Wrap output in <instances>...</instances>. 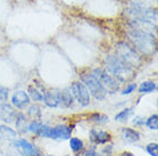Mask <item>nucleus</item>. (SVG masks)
<instances>
[{"instance_id":"obj_8","label":"nucleus","mask_w":158,"mask_h":156,"mask_svg":"<svg viewBox=\"0 0 158 156\" xmlns=\"http://www.w3.org/2000/svg\"><path fill=\"white\" fill-rule=\"evenodd\" d=\"M15 147L22 156H36L38 154L36 147L31 142L24 140V139L15 141Z\"/></svg>"},{"instance_id":"obj_3","label":"nucleus","mask_w":158,"mask_h":156,"mask_svg":"<svg viewBox=\"0 0 158 156\" xmlns=\"http://www.w3.org/2000/svg\"><path fill=\"white\" fill-rule=\"evenodd\" d=\"M81 81L83 84L87 88L88 92L96 99H103L107 96V90L104 89V87L101 84V82L95 78L93 73H84L81 74Z\"/></svg>"},{"instance_id":"obj_13","label":"nucleus","mask_w":158,"mask_h":156,"mask_svg":"<svg viewBox=\"0 0 158 156\" xmlns=\"http://www.w3.org/2000/svg\"><path fill=\"white\" fill-rule=\"evenodd\" d=\"M73 103V98L70 92V90H63L59 92V105L62 107H70Z\"/></svg>"},{"instance_id":"obj_20","label":"nucleus","mask_w":158,"mask_h":156,"mask_svg":"<svg viewBox=\"0 0 158 156\" xmlns=\"http://www.w3.org/2000/svg\"><path fill=\"white\" fill-rule=\"evenodd\" d=\"M84 142L83 140H80L79 138H70V147L73 152H79L83 148Z\"/></svg>"},{"instance_id":"obj_29","label":"nucleus","mask_w":158,"mask_h":156,"mask_svg":"<svg viewBox=\"0 0 158 156\" xmlns=\"http://www.w3.org/2000/svg\"><path fill=\"white\" fill-rule=\"evenodd\" d=\"M84 156H101V155H100L99 153L95 152V150H91V149H89V150H87V152L84 154Z\"/></svg>"},{"instance_id":"obj_21","label":"nucleus","mask_w":158,"mask_h":156,"mask_svg":"<svg viewBox=\"0 0 158 156\" xmlns=\"http://www.w3.org/2000/svg\"><path fill=\"white\" fill-rule=\"evenodd\" d=\"M147 127L150 130H157L158 129V115L155 114V115H151L146 122Z\"/></svg>"},{"instance_id":"obj_11","label":"nucleus","mask_w":158,"mask_h":156,"mask_svg":"<svg viewBox=\"0 0 158 156\" xmlns=\"http://www.w3.org/2000/svg\"><path fill=\"white\" fill-rule=\"evenodd\" d=\"M89 139L95 144H106L110 140V135L103 130L93 129L89 133Z\"/></svg>"},{"instance_id":"obj_7","label":"nucleus","mask_w":158,"mask_h":156,"mask_svg":"<svg viewBox=\"0 0 158 156\" xmlns=\"http://www.w3.org/2000/svg\"><path fill=\"white\" fill-rule=\"evenodd\" d=\"M47 138H51V139H69V138H71V129L67 125H57L55 128H49Z\"/></svg>"},{"instance_id":"obj_4","label":"nucleus","mask_w":158,"mask_h":156,"mask_svg":"<svg viewBox=\"0 0 158 156\" xmlns=\"http://www.w3.org/2000/svg\"><path fill=\"white\" fill-rule=\"evenodd\" d=\"M117 57L119 59H122L124 63H126L127 65L130 66H135V65H139L140 63V56H139L138 51L134 47H132L131 45L126 42H119L117 45Z\"/></svg>"},{"instance_id":"obj_9","label":"nucleus","mask_w":158,"mask_h":156,"mask_svg":"<svg viewBox=\"0 0 158 156\" xmlns=\"http://www.w3.org/2000/svg\"><path fill=\"white\" fill-rule=\"evenodd\" d=\"M12 103L13 105L16 106L17 108H25L29 105V103H30V97H29V95L25 91L19 90V91H15L14 95H13Z\"/></svg>"},{"instance_id":"obj_2","label":"nucleus","mask_w":158,"mask_h":156,"mask_svg":"<svg viewBox=\"0 0 158 156\" xmlns=\"http://www.w3.org/2000/svg\"><path fill=\"white\" fill-rule=\"evenodd\" d=\"M130 39L134 43L135 49L138 48L143 54L152 55L156 51V39L149 32L140 31V30H131L128 32Z\"/></svg>"},{"instance_id":"obj_22","label":"nucleus","mask_w":158,"mask_h":156,"mask_svg":"<svg viewBox=\"0 0 158 156\" xmlns=\"http://www.w3.org/2000/svg\"><path fill=\"white\" fill-rule=\"evenodd\" d=\"M91 120L92 121L96 122V123H100V124H104V123H107L108 122V117L106 115H103V114H93L91 116Z\"/></svg>"},{"instance_id":"obj_24","label":"nucleus","mask_w":158,"mask_h":156,"mask_svg":"<svg viewBox=\"0 0 158 156\" xmlns=\"http://www.w3.org/2000/svg\"><path fill=\"white\" fill-rule=\"evenodd\" d=\"M147 152L149 153L151 156H158V145L156 142L149 144L147 146Z\"/></svg>"},{"instance_id":"obj_10","label":"nucleus","mask_w":158,"mask_h":156,"mask_svg":"<svg viewBox=\"0 0 158 156\" xmlns=\"http://www.w3.org/2000/svg\"><path fill=\"white\" fill-rule=\"evenodd\" d=\"M15 112L10 105L8 104H0V120L6 122V123H10L15 120Z\"/></svg>"},{"instance_id":"obj_27","label":"nucleus","mask_w":158,"mask_h":156,"mask_svg":"<svg viewBox=\"0 0 158 156\" xmlns=\"http://www.w3.org/2000/svg\"><path fill=\"white\" fill-rule=\"evenodd\" d=\"M135 88H136V84L135 83H131V84H128L127 86V88L125 90H123V95H130L131 92H133L135 90Z\"/></svg>"},{"instance_id":"obj_30","label":"nucleus","mask_w":158,"mask_h":156,"mask_svg":"<svg viewBox=\"0 0 158 156\" xmlns=\"http://www.w3.org/2000/svg\"><path fill=\"white\" fill-rule=\"evenodd\" d=\"M36 156H41V155H39V154H37V155Z\"/></svg>"},{"instance_id":"obj_18","label":"nucleus","mask_w":158,"mask_h":156,"mask_svg":"<svg viewBox=\"0 0 158 156\" xmlns=\"http://www.w3.org/2000/svg\"><path fill=\"white\" fill-rule=\"evenodd\" d=\"M29 96H30L33 100H36V102H40V100H43L44 95L41 94V92H40L37 88L30 86V87H29Z\"/></svg>"},{"instance_id":"obj_5","label":"nucleus","mask_w":158,"mask_h":156,"mask_svg":"<svg viewBox=\"0 0 158 156\" xmlns=\"http://www.w3.org/2000/svg\"><path fill=\"white\" fill-rule=\"evenodd\" d=\"M93 74L95 75V78L101 82V84L104 87L106 90H109L111 92H115V91H117L119 89V82L107 71L102 70V68H95L93 71Z\"/></svg>"},{"instance_id":"obj_1","label":"nucleus","mask_w":158,"mask_h":156,"mask_svg":"<svg viewBox=\"0 0 158 156\" xmlns=\"http://www.w3.org/2000/svg\"><path fill=\"white\" fill-rule=\"evenodd\" d=\"M106 66L109 73L118 82H127L134 76L133 67L127 65L126 63H124L122 59H119L117 56H114V55L107 56Z\"/></svg>"},{"instance_id":"obj_28","label":"nucleus","mask_w":158,"mask_h":156,"mask_svg":"<svg viewBox=\"0 0 158 156\" xmlns=\"http://www.w3.org/2000/svg\"><path fill=\"white\" fill-rule=\"evenodd\" d=\"M133 123L134 124H136V125H142V124H144L146 123V120H143L142 117H135L134 119V121H133Z\"/></svg>"},{"instance_id":"obj_26","label":"nucleus","mask_w":158,"mask_h":156,"mask_svg":"<svg viewBox=\"0 0 158 156\" xmlns=\"http://www.w3.org/2000/svg\"><path fill=\"white\" fill-rule=\"evenodd\" d=\"M8 98V90L4 87H0V102H6Z\"/></svg>"},{"instance_id":"obj_12","label":"nucleus","mask_w":158,"mask_h":156,"mask_svg":"<svg viewBox=\"0 0 158 156\" xmlns=\"http://www.w3.org/2000/svg\"><path fill=\"white\" fill-rule=\"evenodd\" d=\"M43 100L48 107H56L59 106V92L57 91H47L43 96Z\"/></svg>"},{"instance_id":"obj_25","label":"nucleus","mask_w":158,"mask_h":156,"mask_svg":"<svg viewBox=\"0 0 158 156\" xmlns=\"http://www.w3.org/2000/svg\"><path fill=\"white\" fill-rule=\"evenodd\" d=\"M40 125H41V123L38 121H35V122H32V123H30V125L28 127V129L31 131V132L33 133H37V131L39 130L40 128Z\"/></svg>"},{"instance_id":"obj_19","label":"nucleus","mask_w":158,"mask_h":156,"mask_svg":"<svg viewBox=\"0 0 158 156\" xmlns=\"http://www.w3.org/2000/svg\"><path fill=\"white\" fill-rule=\"evenodd\" d=\"M132 112H133V108H126L124 109V111H122V112H119L115 117L116 121H119V122L126 121L127 119H128V116L132 114Z\"/></svg>"},{"instance_id":"obj_16","label":"nucleus","mask_w":158,"mask_h":156,"mask_svg":"<svg viewBox=\"0 0 158 156\" xmlns=\"http://www.w3.org/2000/svg\"><path fill=\"white\" fill-rule=\"evenodd\" d=\"M157 89V86H156V83L152 81H144L141 83V86L139 88V91L141 92V94H148V92H151V91H154V90Z\"/></svg>"},{"instance_id":"obj_31","label":"nucleus","mask_w":158,"mask_h":156,"mask_svg":"<svg viewBox=\"0 0 158 156\" xmlns=\"http://www.w3.org/2000/svg\"><path fill=\"white\" fill-rule=\"evenodd\" d=\"M108 156H111V155H108Z\"/></svg>"},{"instance_id":"obj_17","label":"nucleus","mask_w":158,"mask_h":156,"mask_svg":"<svg viewBox=\"0 0 158 156\" xmlns=\"http://www.w3.org/2000/svg\"><path fill=\"white\" fill-rule=\"evenodd\" d=\"M15 120H16V128L20 130L21 132H27V120H25V116L23 114H16L15 115Z\"/></svg>"},{"instance_id":"obj_14","label":"nucleus","mask_w":158,"mask_h":156,"mask_svg":"<svg viewBox=\"0 0 158 156\" xmlns=\"http://www.w3.org/2000/svg\"><path fill=\"white\" fill-rule=\"evenodd\" d=\"M123 136L125 138V140L128 141V142H135V141H138L140 139V135H139L138 131L130 129V128L123 129Z\"/></svg>"},{"instance_id":"obj_6","label":"nucleus","mask_w":158,"mask_h":156,"mask_svg":"<svg viewBox=\"0 0 158 156\" xmlns=\"http://www.w3.org/2000/svg\"><path fill=\"white\" fill-rule=\"evenodd\" d=\"M70 92H71L72 97H75L77 99V102L81 106H87L89 104V92L81 82L72 83L71 88H70Z\"/></svg>"},{"instance_id":"obj_15","label":"nucleus","mask_w":158,"mask_h":156,"mask_svg":"<svg viewBox=\"0 0 158 156\" xmlns=\"http://www.w3.org/2000/svg\"><path fill=\"white\" fill-rule=\"evenodd\" d=\"M0 135L4 138H7V139H10V140L16 139V137H17V133L13 129L8 128L7 125H0Z\"/></svg>"},{"instance_id":"obj_23","label":"nucleus","mask_w":158,"mask_h":156,"mask_svg":"<svg viewBox=\"0 0 158 156\" xmlns=\"http://www.w3.org/2000/svg\"><path fill=\"white\" fill-rule=\"evenodd\" d=\"M40 114H41V112H40V107L38 105H32L30 108H29V115L32 117H38L40 116Z\"/></svg>"}]
</instances>
